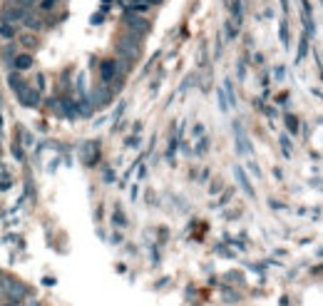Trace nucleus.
<instances>
[{"mask_svg":"<svg viewBox=\"0 0 323 306\" xmlns=\"http://www.w3.org/2000/svg\"><path fill=\"white\" fill-rule=\"evenodd\" d=\"M117 55H119V60L135 62L142 55V40L135 37V35H122L117 40Z\"/></svg>","mask_w":323,"mask_h":306,"instance_id":"nucleus-1","label":"nucleus"},{"mask_svg":"<svg viewBox=\"0 0 323 306\" xmlns=\"http://www.w3.org/2000/svg\"><path fill=\"white\" fill-rule=\"evenodd\" d=\"M8 296L13 304H20L25 299V294H28V289L23 287L20 281H15V279H10V276H0V296Z\"/></svg>","mask_w":323,"mask_h":306,"instance_id":"nucleus-2","label":"nucleus"},{"mask_svg":"<svg viewBox=\"0 0 323 306\" xmlns=\"http://www.w3.org/2000/svg\"><path fill=\"white\" fill-rule=\"evenodd\" d=\"M124 25H127V35H135L139 40H144V35L152 30V25H149V20L137 15V13H127L124 15Z\"/></svg>","mask_w":323,"mask_h":306,"instance_id":"nucleus-3","label":"nucleus"},{"mask_svg":"<svg viewBox=\"0 0 323 306\" xmlns=\"http://www.w3.org/2000/svg\"><path fill=\"white\" fill-rule=\"evenodd\" d=\"M100 75H102L104 85H119L122 82V70H119L117 60H104L102 68H100Z\"/></svg>","mask_w":323,"mask_h":306,"instance_id":"nucleus-4","label":"nucleus"},{"mask_svg":"<svg viewBox=\"0 0 323 306\" xmlns=\"http://www.w3.org/2000/svg\"><path fill=\"white\" fill-rule=\"evenodd\" d=\"M17 95V100H20V105L23 107H40V102H42V97H40V92H37V87H33V85H25L20 92H15Z\"/></svg>","mask_w":323,"mask_h":306,"instance_id":"nucleus-5","label":"nucleus"},{"mask_svg":"<svg viewBox=\"0 0 323 306\" xmlns=\"http://www.w3.org/2000/svg\"><path fill=\"white\" fill-rule=\"evenodd\" d=\"M112 100V87L110 85H97V87H92V92H90V105H92V110L95 107H102L104 102H110Z\"/></svg>","mask_w":323,"mask_h":306,"instance_id":"nucleus-6","label":"nucleus"},{"mask_svg":"<svg viewBox=\"0 0 323 306\" xmlns=\"http://www.w3.org/2000/svg\"><path fill=\"white\" fill-rule=\"evenodd\" d=\"M30 10L28 8H20V5H5L3 8V23H10V25H17V23H23L25 15Z\"/></svg>","mask_w":323,"mask_h":306,"instance_id":"nucleus-7","label":"nucleus"},{"mask_svg":"<svg viewBox=\"0 0 323 306\" xmlns=\"http://www.w3.org/2000/svg\"><path fill=\"white\" fill-rule=\"evenodd\" d=\"M30 68H33V55H15V60H13V70L15 72H25Z\"/></svg>","mask_w":323,"mask_h":306,"instance_id":"nucleus-8","label":"nucleus"},{"mask_svg":"<svg viewBox=\"0 0 323 306\" xmlns=\"http://www.w3.org/2000/svg\"><path fill=\"white\" fill-rule=\"evenodd\" d=\"M23 25H25V28H28L30 33H33V30H35V33H40V30H45V23H42V20H40L37 15H33V13H28V15H25V20H23Z\"/></svg>","mask_w":323,"mask_h":306,"instance_id":"nucleus-9","label":"nucleus"},{"mask_svg":"<svg viewBox=\"0 0 323 306\" xmlns=\"http://www.w3.org/2000/svg\"><path fill=\"white\" fill-rule=\"evenodd\" d=\"M234 135H236V144H239V152H241V155H246V152H249V142H246V137H244V129H241L239 122L234 125Z\"/></svg>","mask_w":323,"mask_h":306,"instance_id":"nucleus-10","label":"nucleus"},{"mask_svg":"<svg viewBox=\"0 0 323 306\" xmlns=\"http://www.w3.org/2000/svg\"><path fill=\"white\" fill-rule=\"evenodd\" d=\"M149 8H152V5H149L147 3V0H127V13H147Z\"/></svg>","mask_w":323,"mask_h":306,"instance_id":"nucleus-11","label":"nucleus"},{"mask_svg":"<svg viewBox=\"0 0 323 306\" xmlns=\"http://www.w3.org/2000/svg\"><path fill=\"white\" fill-rule=\"evenodd\" d=\"M234 174H236V180H239V184L246 189V194H251V197H254V189H251V184H249V180H246L244 169H241V167H234Z\"/></svg>","mask_w":323,"mask_h":306,"instance_id":"nucleus-12","label":"nucleus"},{"mask_svg":"<svg viewBox=\"0 0 323 306\" xmlns=\"http://www.w3.org/2000/svg\"><path fill=\"white\" fill-rule=\"evenodd\" d=\"M8 82H10V87H13V90H15V92H20V90H23V87L28 85V82H25L23 77H20V72H10Z\"/></svg>","mask_w":323,"mask_h":306,"instance_id":"nucleus-13","label":"nucleus"},{"mask_svg":"<svg viewBox=\"0 0 323 306\" xmlns=\"http://www.w3.org/2000/svg\"><path fill=\"white\" fill-rule=\"evenodd\" d=\"M0 35H3V37H15V35H17V28H15V25H10V23H3V20H0Z\"/></svg>","mask_w":323,"mask_h":306,"instance_id":"nucleus-14","label":"nucleus"},{"mask_svg":"<svg viewBox=\"0 0 323 306\" xmlns=\"http://www.w3.org/2000/svg\"><path fill=\"white\" fill-rule=\"evenodd\" d=\"M15 55H17V50H15L13 45H5V48H3V60H5L8 65H13V60H15Z\"/></svg>","mask_w":323,"mask_h":306,"instance_id":"nucleus-15","label":"nucleus"},{"mask_svg":"<svg viewBox=\"0 0 323 306\" xmlns=\"http://www.w3.org/2000/svg\"><path fill=\"white\" fill-rule=\"evenodd\" d=\"M20 42H23L25 48H37V37H33V35H23V37H20Z\"/></svg>","mask_w":323,"mask_h":306,"instance_id":"nucleus-16","label":"nucleus"},{"mask_svg":"<svg viewBox=\"0 0 323 306\" xmlns=\"http://www.w3.org/2000/svg\"><path fill=\"white\" fill-rule=\"evenodd\" d=\"M57 3H60V0H40V8L50 13V10H55V8H57Z\"/></svg>","mask_w":323,"mask_h":306,"instance_id":"nucleus-17","label":"nucleus"},{"mask_svg":"<svg viewBox=\"0 0 323 306\" xmlns=\"http://www.w3.org/2000/svg\"><path fill=\"white\" fill-rule=\"evenodd\" d=\"M15 5H20V8H28V10H33V5H37L40 0H13Z\"/></svg>","mask_w":323,"mask_h":306,"instance_id":"nucleus-18","label":"nucleus"},{"mask_svg":"<svg viewBox=\"0 0 323 306\" xmlns=\"http://www.w3.org/2000/svg\"><path fill=\"white\" fill-rule=\"evenodd\" d=\"M77 92L80 95H87V82H85V75L77 77Z\"/></svg>","mask_w":323,"mask_h":306,"instance_id":"nucleus-19","label":"nucleus"},{"mask_svg":"<svg viewBox=\"0 0 323 306\" xmlns=\"http://www.w3.org/2000/svg\"><path fill=\"white\" fill-rule=\"evenodd\" d=\"M286 125H289L291 132H296V129H298V120H296V117H291V115L286 117Z\"/></svg>","mask_w":323,"mask_h":306,"instance_id":"nucleus-20","label":"nucleus"},{"mask_svg":"<svg viewBox=\"0 0 323 306\" xmlns=\"http://www.w3.org/2000/svg\"><path fill=\"white\" fill-rule=\"evenodd\" d=\"M281 40H284V45H289V25L286 23L281 25Z\"/></svg>","mask_w":323,"mask_h":306,"instance_id":"nucleus-21","label":"nucleus"},{"mask_svg":"<svg viewBox=\"0 0 323 306\" xmlns=\"http://www.w3.org/2000/svg\"><path fill=\"white\" fill-rule=\"evenodd\" d=\"M281 144H284V155H291V144H289V137H281Z\"/></svg>","mask_w":323,"mask_h":306,"instance_id":"nucleus-22","label":"nucleus"},{"mask_svg":"<svg viewBox=\"0 0 323 306\" xmlns=\"http://www.w3.org/2000/svg\"><path fill=\"white\" fill-rule=\"evenodd\" d=\"M226 35H229V37H236V25H234V23L226 25Z\"/></svg>","mask_w":323,"mask_h":306,"instance_id":"nucleus-23","label":"nucleus"},{"mask_svg":"<svg viewBox=\"0 0 323 306\" xmlns=\"http://www.w3.org/2000/svg\"><path fill=\"white\" fill-rule=\"evenodd\" d=\"M147 3H149V5H162L164 0H147Z\"/></svg>","mask_w":323,"mask_h":306,"instance_id":"nucleus-24","label":"nucleus"},{"mask_svg":"<svg viewBox=\"0 0 323 306\" xmlns=\"http://www.w3.org/2000/svg\"><path fill=\"white\" fill-rule=\"evenodd\" d=\"M30 306H40V304H30Z\"/></svg>","mask_w":323,"mask_h":306,"instance_id":"nucleus-25","label":"nucleus"}]
</instances>
